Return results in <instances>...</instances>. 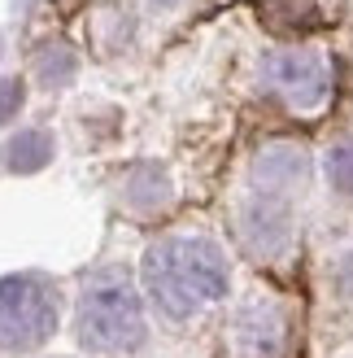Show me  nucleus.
I'll return each instance as SVG.
<instances>
[{"label":"nucleus","instance_id":"20e7f679","mask_svg":"<svg viewBox=\"0 0 353 358\" xmlns=\"http://www.w3.org/2000/svg\"><path fill=\"white\" fill-rule=\"evenodd\" d=\"M271 83L284 92L296 110H319L327 101V62L319 52H306V48H292V52H275L271 57Z\"/></svg>","mask_w":353,"mask_h":358},{"label":"nucleus","instance_id":"423d86ee","mask_svg":"<svg viewBox=\"0 0 353 358\" xmlns=\"http://www.w3.org/2000/svg\"><path fill=\"white\" fill-rule=\"evenodd\" d=\"M327 175L340 192H353V140H345V145L327 153Z\"/></svg>","mask_w":353,"mask_h":358},{"label":"nucleus","instance_id":"6e6552de","mask_svg":"<svg viewBox=\"0 0 353 358\" xmlns=\"http://www.w3.org/2000/svg\"><path fill=\"white\" fill-rule=\"evenodd\" d=\"M70 70H75V62H70L66 52H57V57H44V79H48V83L70 79Z\"/></svg>","mask_w":353,"mask_h":358},{"label":"nucleus","instance_id":"f03ea898","mask_svg":"<svg viewBox=\"0 0 353 358\" xmlns=\"http://www.w3.org/2000/svg\"><path fill=\"white\" fill-rule=\"evenodd\" d=\"M144 336L140 297L118 271H105L83 289L79 301V341L92 354H127Z\"/></svg>","mask_w":353,"mask_h":358},{"label":"nucleus","instance_id":"1a4fd4ad","mask_svg":"<svg viewBox=\"0 0 353 358\" xmlns=\"http://www.w3.org/2000/svg\"><path fill=\"white\" fill-rule=\"evenodd\" d=\"M157 5H174V0H157Z\"/></svg>","mask_w":353,"mask_h":358},{"label":"nucleus","instance_id":"39448f33","mask_svg":"<svg viewBox=\"0 0 353 358\" xmlns=\"http://www.w3.org/2000/svg\"><path fill=\"white\" fill-rule=\"evenodd\" d=\"M52 157V140L44 136V131H22L17 140H9L5 145V166L9 171H40L44 162Z\"/></svg>","mask_w":353,"mask_h":358},{"label":"nucleus","instance_id":"0eeeda50","mask_svg":"<svg viewBox=\"0 0 353 358\" xmlns=\"http://www.w3.org/2000/svg\"><path fill=\"white\" fill-rule=\"evenodd\" d=\"M22 110V83L17 79H0V122H9Z\"/></svg>","mask_w":353,"mask_h":358},{"label":"nucleus","instance_id":"f257e3e1","mask_svg":"<svg viewBox=\"0 0 353 358\" xmlns=\"http://www.w3.org/2000/svg\"><path fill=\"white\" fill-rule=\"evenodd\" d=\"M144 284L166 315L188 319L227 293V258L214 241L170 236L144 254Z\"/></svg>","mask_w":353,"mask_h":358},{"label":"nucleus","instance_id":"7ed1b4c3","mask_svg":"<svg viewBox=\"0 0 353 358\" xmlns=\"http://www.w3.org/2000/svg\"><path fill=\"white\" fill-rule=\"evenodd\" d=\"M57 328V297L40 275L0 280V350H35Z\"/></svg>","mask_w":353,"mask_h":358}]
</instances>
